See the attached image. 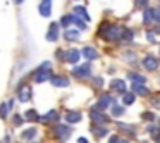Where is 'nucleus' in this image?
<instances>
[{
    "label": "nucleus",
    "instance_id": "obj_1",
    "mask_svg": "<svg viewBox=\"0 0 160 143\" xmlns=\"http://www.w3.org/2000/svg\"><path fill=\"white\" fill-rule=\"evenodd\" d=\"M124 31H126V28H122V26L103 23L100 26V29H98V35L103 40H119V38H124Z\"/></svg>",
    "mask_w": 160,
    "mask_h": 143
},
{
    "label": "nucleus",
    "instance_id": "obj_2",
    "mask_svg": "<svg viewBox=\"0 0 160 143\" xmlns=\"http://www.w3.org/2000/svg\"><path fill=\"white\" fill-rule=\"evenodd\" d=\"M47 79H52V74H50V62H43L35 73V81L36 83H43V81H47Z\"/></svg>",
    "mask_w": 160,
    "mask_h": 143
},
{
    "label": "nucleus",
    "instance_id": "obj_3",
    "mask_svg": "<svg viewBox=\"0 0 160 143\" xmlns=\"http://www.w3.org/2000/svg\"><path fill=\"white\" fill-rule=\"evenodd\" d=\"M72 74L76 78H88L91 74V66L90 64H83V66H78L72 69Z\"/></svg>",
    "mask_w": 160,
    "mask_h": 143
},
{
    "label": "nucleus",
    "instance_id": "obj_4",
    "mask_svg": "<svg viewBox=\"0 0 160 143\" xmlns=\"http://www.w3.org/2000/svg\"><path fill=\"white\" fill-rule=\"evenodd\" d=\"M141 64H143V67H145V69L155 71L157 67H158V59H157V57H153V55H146L145 59L141 60Z\"/></svg>",
    "mask_w": 160,
    "mask_h": 143
},
{
    "label": "nucleus",
    "instance_id": "obj_5",
    "mask_svg": "<svg viewBox=\"0 0 160 143\" xmlns=\"http://www.w3.org/2000/svg\"><path fill=\"white\" fill-rule=\"evenodd\" d=\"M38 11H40V14H42L43 18H48V16L52 14V0H42Z\"/></svg>",
    "mask_w": 160,
    "mask_h": 143
},
{
    "label": "nucleus",
    "instance_id": "obj_6",
    "mask_svg": "<svg viewBox=\"0 0 160 143\" xmlns=\"http://www.w3.org/2000/svg\"><path fill=\"white\" fill-rule=\"evenodd\" d=\"M110 104H112V97L110 95H102L100 98H98V102H97V110H105L107 107H110Z\"/></svg>",
    "mask_w": 160,
    "mask_h": 143
},
{
    "label": "nucleus",
    "instance_id": "obj_7",
    "mask_svg": "<svg viewBox=\"0 0 160 143\" xmlns=\"http://www.w3.org/2000/svg\"><path fill=\"white\" fill-rule=\"evenodd\" d=\"M59 38V24L57 23H52L48 28V33H47V40L48 42H55V40Z\"/></svg>",
    "mask_w": 160,
    "mask_h": 143
},
{
    "label": "nucleus",
    "instance_id": "obj_8",
    "mask_svg": "<svg viewBox=\"0 0 160 143\" xmlns=\"http://www.w3.org/2000/svg\"><path fill=\"white\" fill-rule=\"evenodd\" d=\"M79 57H81V52H79V50H76V49L67 50V52H66V60H67V62H71V64H76L78 60H79Z\"/></svg>",
    "mask_w": 160,
    "mask_h": 143
},
{
    "label": "nucleus",
    "instance_id": "obj_9",
    "mask_svg": "<svg viewBox=\"0 0 160 143\" xmlns=\"http://www.w3.org/2000/svg\"><path fill=\"white\" fill-rule=\"evenodd\" d=\"M81 112H76V110H69L66 114V121L69 122V124H76V122H79L81 121Z\"/></svg>",
    "mask_w": 160,
    "mask_h": 143
},
{
    "label": "nucleus",
    "instance_id": "obj_10",
    "mask_svg": "<svg viewBox=\"0 0 160 143\" xmlns=\"http://www.w3.org/2000/svg\"><path fill=\"white\" fill-rule=\"evenodd\" d=\"M110 88L115 91V93H124L126 91V83L122 79H112Z\"/></svg>",
    "mask_w": 160,
    "mask_h": 143
},
{
    "label": "nucleus",
    "instance_id": "obj_11",
    "mask_svg": "<svg viewBox=\"0 0 160 143\" xmlns=\"http://www.w3.org/2000/svg\"><path fill=\"white\" fill-rule=\"evenodd\" d=\"M50 81H52L53 86H59V88H66V86H69V79H67V78H64V76H53Z\"/></svg>",
    "mask_w": 160,
    "mask_h": 143
},
{
    "label": "nucleus",
    "instance_id": "obj_12",
    "mask_svg": "<svg viewBox=\"0 0 160 143\" xmlns=\"http://www.w3.org/2000/svg\"><path fill=\"white\" fill-rule=\"evenodd\" d=\"M55 133H57V136H59V138L67 140V138H69V135H71V129L67 128V126H64V124H59L55 128Z\"/></svg>",
    "mask_w": 160,
    "mask_h": 143
},
{
    "label": "nucleus",
    "instance_id": "obj_13",
    "mask_svg": "<svg viewBox=\"0 0 160 143\" xmlns=\"http://www.w3.org/2000/svg\"><path fill=\"white\" fill-rule=\"evenodd\" d=\"M81 54H83L86 59H90V60H95V59H98V57H100V55H98V52L93 49V47H84Z\"/></svg>",
    "mask_w": 160,
    "mask_h": 143
},
{
    "label": "nucleus",
    "instance_id": "obj_14",
    "mask_svg": "<svg viewBox=\"0 0 160 143\" xmlns=\"http://www.w3.org/2000/svg\"><path fill=\"white\" fill-rule=\"evenodd\" d=\"M72 11H74V16H78L79 19H83V21H90V16H88V12H86L84 7H74Z\"/></svg>",
    "mask_w": 160,
    "mask_h": 143
},
{
    "label": "nucleus",
    "instance_id": "obj_15",
    "mask_svg": "<svg viewBox=\"0 0 160 143\" xmlns=\"http://www.w3.org/2000/svg\"><path fill=\"white\" fill-rule=\"evenodd\" d=\"M57 119H59V112H57V110H50V112H47L45 115H42L40 121H42V122H50V121H57Z\"/></svg>",
    "mask_w": 160,
    "mask_h": 143
},
{
    "label": "nucleus",
    "instance_id": "obj_16",
    "mask_svg": "<svg viewBox=\"0 0 160 143\" xmlns=\"http://www.w3.org/2000/svg\"><path fill=\"white\" fill-rule=\"evenodd\" d=\"M128 78H129V79H131L134 84H145V83H146V78H145V76H141V74L129 73V74H128Z\"/></svg>",
    "mask_w": 160,
    "mask_h": 143
},
{
    "label": "nucleus",
    "instance_id": "obj_17",
    "mask_svg": "<svg viewBox=\"0 0 160 143\" xmlns=\"http://www.w3.org/2000/svg\"><path fill=\"white\" fill-rule=\"evenodd\" d=\"M36 135H38V131L35 128H29V129H24L21 136H22V140H35Z\"/></svg>",
    "mask_w": 160,
    "mask_h": 143
},
{
    "label": "nucleus",
    "instance_id": "obj_18",
    "mask_svg": "<svg viewBox=\"0 0 160 143\" xmlns=\"http://www.w3.org/2000/svg\"><path fill=\"white\" fill-rule=\"evenodd\" d=\"M91 119H93L97 124H105V122H107V117H105L103 114H100V112H97V110L91 112Z\"/></svg>",
    "mask_w": 160,
    "mask_h": 143
},
{
    "label": "nucleus",
    "instance_id": "obj_19",
    "mask_svg": "<svg viewBox=\"0 0 160 143\" xmlns=\"http://www.w3.org/2000/svg\"><path fill=\"white\" fill-rule=\"evenodd\" d=\"M29 98H31V90H29V88H22V90L19 91V100L24 104V102H29Z\"/></svg>",
    "mask_w": 160,
    "mask_h": 143
},
{
    "label": "nucleus",
    "instance_id": "obj_20",
    "mask_svg": "<svg viewBox=\"0 0 160 143\" xmlns=\"http://www.w3.org/2000/svg\"><path fill=\"white\" fill-rule=\"evenodd\" d=\"M64 36H66V40H79V31H76V29H66V33H64Z\"/></svg>",
    "mask_w": 160,
    "mask_h": 143
},
{
    "label": "nucleus",
    "instance_id": "obj_21",
    "mask_svg": "<svg viewBox=\"0 0 160 143\" xmlns=\"http://www.w3.org/2000/svg\"><path fill=\"white\" fill-rule=\"evenodd\" d=\"M132 90H134L138 95H143V97L150 93V91H148V88H146V86H143V84H132Z\"/></svg>",
    "mask_w": 160,
    "mask_h": 143
},
{
    "label": "nucleus",
    "instance_id": "obj_22",
    "mask_svg": "<svg viewBox=\"0 0 160 143\" xmlns=\"http://www.w3.org/2000/svg\"><path fill=\"white\" fill-rule=\"evenodd\" d=\"M143 21H145V24H152V21H153V9H146L145 14H143Z\"/></svg>",
    "mask_w": 160,
    "mask_h": 143
},
{
    "label": "nucleus",
    "instance_id": "obj_23",
    "mask_svg": "<svg viewBox=\"0 0 160 143\" xmlns=\"http://www.w3.org/2000/svg\"><path fill=\"white\" fill-rule=\"evenodd\" d=\"M24 117L28 119V121H40V119H42L38 114H36V110H33V109H31V110H28V112H26V114H24Z\"/></svg>",
    "mask_w": 160,
    "mask_h": 143
},
{
    "label": "nucleus",
    "instance_id": "obj_24",
    "mask_svg": "<svg viewBox=\"0 0 160 143\" xmlns=\"http://www.w3.org/2000/svg\"><path fill=\"white\" fill-rule=\"evenodd\" d=\"M72 23H74V24H76L79 29H86V28H88V24H86V23H84L83 19H79L78 16H74V18H72Z\"/></svg>",
    "mask_w": 160,
    "mask_h": 143
},
{
    "label": "nucleus",
    "instance_id": "obj_25",
    "mask_svg": "<svg viewBox=\"0 0 160 143\" xmlns=\"http://www.w3.org/2000/svg\"><path fill=\"white\" fill-rule=\"evenodd\" d=\"M72 18H74L72 14H71V16H64V18L60 19V24H62L64 28H67V26H71V24H72Z\"/></svg>",
    "mask_w": 160,
    "mask_h": 143
},
{
    "label": "nucleus",
    "instance_id": "obj_26",
    "mask_svg": "<svg viewBox=\"0 0 160 143\" xmlns=\"http://www.w3.org/2000/svg\"><path fill=\"white\" fill-rule=\"evenodd\" d=\"M122 102H124L126 105H131L132 102H134V95H132V93H126L124 97H122Z\"/></svg>",
    "mask_w": 160,
    "mask_h": 143
},
{
    "label": "nucleus",
    "instance_id": "obj_27",
    "mask_svg": "<svg viewBox=\"0 0 160 143\" xmlns=\"http://www.w3.org/2000/svg\"><path fill=\"white\" fill-rule=\"evenodd\" d=\"M93 133H95V136H97V138H103V136L107 135V128H98V129H93Z\"/></svg>",
    "mask_w": 160,
    "mask_h": 143
},
{
    "label": "nucleus",
    "instance_id": "obj_28",
    "mask_svg": "<svg viewBox=\"0 0 160 143\" xmlns=\"http://www.w3.org/2000/svg\"><path fill=\"white\" fill-rule=\"evenodd\" d=\"M112 114L114 115H122L124 114V107H121V105H114V107H112Z\"/></svg>",
    "mask_w": 160,
    "mask_h": 143
},
{
    "label": "nucleus",
    "instance_id": "obj_29",
    "mask_svg": "<svg viewBox=\"0 0 160 143\" xmlns=\"http://www.w3.org/2000/svg\"><path fill=\"white\" fill-rule=\"evenodd\" d=\"M7 110H9V105L7 104H2L0 105V117H7Z\"/></svg>",
    "mask_w": 160,
    "mask_h": 143
},
{
    "label": "nucleus",
    "instance_id": "obj_30",
    "mask_svg": "<svg viewBox=\"0 0 160 143\" xmlns=\"http://www.w3.org/2000/svg\"><path fill=\"white\" fill-rule=\"evenodd\" d=\"M148 131L152 133V136H153V138H158V136H160V129L157 128V126H150V128H148Z\"/></svg>",
    "mask_w": 160,
    "mask_h": 143
},
{
    "label": "nucleus",
    "instance_id": "obj_31",
    "mask_svg": "<svg viewBox=\"0 0 160 143\" xmlns=\"http://www.w3.org/2000/svg\"><path fill=\"white\" fill-rule=\"evenodd\" d=\"M141 119H146V121H155V115H153L152 112H145V114H141Z\"/></svg>",
    "mask_w": 160,
    "mask_h": 143
},
{
    "label": "nucleus",
    "instance_id": "obj_32",
    "mask_svg": "<svg viewBox=\"0 0 160 143\" xmlns=\"http://www.w3.org/2000/svg\"><path fill=\"white\" fill-rule=\"evenodd\" d=\"M146 38H148L150 43H155V42H157V35H155V33H152V31L146 33Z\"/></svg>",
    "mask_w": 160,
    "mask_h": 143
},
{
    "label": "nucleus",
    "instance_id": "obj_33",
    "mask_svg": "<svg viewBox=\"0 0 160 143\" xmlns=\"http://www.w3.org/2000/svg\"><path fill=\"white\" fill-rule=\"evenodd\" d=\"M153 21L160 23V9H155V11H153Z\"/></svg>",
    "mask_w": 160,
    "mask_h": 143
},
{
    "label": "nucleus",
    "instance_id": "obj_34",
    "mask_svg": "<svg viewBox=\"0 0 160 143\" xmlns=\"http://www.w3.org/2000/svg\"><path fill=\"white\" fill-rule=\"evenodd\" d=\"M14 124L16 126H21L22 124V117H21V115H14Z\"/></svg>",
    "mask_w": 160,
    "mask_h": 143
},
{
    "label": "nucleus",
    "instance_id": "obj_35",
    "mask_svg": "<svg viewBox=\"0 0 160 143\" xmlns=\"http://www.w3.org/2000/svg\"><path fill=\"white\" fill-rule=\"evenodd\" d=\"M93 84L95 86H103V79H102V78H95Z\"/></svg>",
    "mask_w": 160,
    "mask_h": 143
},
{
    "label": "nucleus",
    "instance_id": "obj_36",
    "mask_svg": "<svg viewBox=\"0 0 160 143\" xmlns=\"http://www.w3.org/2000/svg\"><path fill=\"white\" fill-rule=\"evenodd\" d=\"M153 107H157V109H160V97H157V98H153Z\"/></svg>",
    "mask_w": 160,
    "mask_h": 143
},
{
    "label": "nucleus",
    "instance_id": "obj_37",
    "mask_svg": "<svg viewBox=\"0 0 160 143\" xmlns=\"http://www.w3.org/2000/svg\"><path fill=\"white\" fill-rule=\"evenodd\" d=\"M146 4H148V0H138V2H136V5H141V7H145Z\"/></svg>",
    "mask_w": 160,
    "mask_h": 143
},
{
    "label": "nucleus",
    "instance_id": "obj_38",
    "mask_svg": "<svg viewBox=\"0 0 160 143\" xmlns=\"http://www.w3.org/2000/svg\"><path fill=\"white\" fill-rule=\"evenodd\" d=\"M57 59H66V55L62 54V50H57Z\"/></svg>",
    "mask_w": 160,
    "mask_h": 143
},
{
    "label": "nucleus",
    "instance_id": "obj_39",
    "mask_svg": "<svg viewBox=\"0 0 160 143\" xmlns=\"http://www.w3.org/2000/svg\"><path fill=\"white\" fill-rule=\"evenodd\" d=\"M79 143H88V141H86L84 138H79Z\"/></svg>",
    "mask_w": 160,
    "mask_h": 143
},
{
    "label": "nucleus",
    "instance_id": "obj_40",
    "mask_svg": "<svg viewBox=\"0 0 160 143\" xmlns=\"http://www.w3.org/2000/svg\"><path fill=\"white\" fill-rule=\"evenodd\" d=\"M16 4H22V2H24V0H14Z\"/></svg>",
    "mask_w": 160,
    "mask_h": 143
},
{
    "label": "nucleus",
    "instance_id": "obj_41",
    "mask_svg": "<svg viewBox=\"0 0 160 143\" xmlns=\"http://www.w3.org/2000/svg\"><path fill=\"white\" fill-rule=\"evenodd\" d=\"M119 143H129V141H126V140H121V141H119Z\"/></svg>",
    "mask_w": 160,
    "mask_h": 143
},
{
    "label": "nucleus",
    "instance_id": "obj_42",
    "mask_svg": "<svg viewBox=\"0 0 160 143\" xmlns=\"http://www.w3.org/2000/svg\"><path fill=\"white\" fill-rule=\"evenodd\" d=\"M155 143H160V136H158V138H157V141Z\"/></svg>",
    "mask_w": 160,
    "mask_h": 143
}]
</instances>
